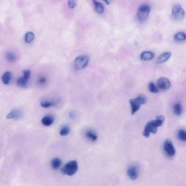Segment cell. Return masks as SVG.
Here are the masks:
<instances>
[{
	"label": "cell",
	"instance_id": "1",
	"mask_svg": "<svg viewBox=\"0 0 186 186\" xmlns=\"http://www.w3.org/2000/svg\"><path fill=\"white\" fill-rule=\"evenodd\" d=\"M164 119V117L163 116L159 115L157 116L156 119L148 122L144 127L143 133V136L145 137L148 138L151 133H156L157 128L163 125Z\"/></svg>",
	"mask_w": 186,
	"mask_h": 186
},
{
	"label": "cell",
	"instance_id": "2",
	"mask_svg": "<svg viewBox=\"0 0 186 186\" xmlns=\"http://www.w3.org/2000/svg\"><path fill=\"white\" fill-rule=\"evenodd\" d=\"M78 169V162L76 160L69 161L61 168V172L64 174L72 176L76 173Z\"/></svg>",
	"mask_w": 186,
	"mask_h": 186
},
{
	"label": "cell",
	"instance_id": "3",
	"mask_svg": "<svg viewBox=\"0 0 186 186\" xmlns=\"http://www.w3.org/2000/svg\"><path fill=\"white\" fill-rule=\"evenodd\" d=\"M147 99L143 95H140L135 98L130 100L132 108V114H135L141 107V105L146 104L147 102Z\"/></svg>",
	"mask_w": 186,
	"mask_h": 186
},
{
	"label": "cell",
	"instance_id": "4",
	"mask_svg": "<svg viewBox=\"0 0 186 186\" xmlns=\"http://www.w3.org/2000/svg\"><path fill=\"white\" fill-rule=\"evenodd\" d=\"M89 60V57L87 55H82L78 56L75 60V67L78 70L84 69L88 65Z\"/></svg>",
	"mask_w": 186,
	"mask_h": 186
},
{
	"label": "cell",
	"instance_id": "5",
	"mask_svg": "<svg viewBox=\"0 0 186 186\" xmlns=\"http://www.w3.org/2000/svg\"><path fill=\"white\" fill-rule=\"evenodd\" d=\"M151 8L147 4H143L138 8L137 16L140 20H146L148 17Z\"/></svg>",
	"mask_w": 186,
	"mask_h": 186
},
{
	"label": "cell",
	"instance_id": "6",
	"mask_svg": "<svg viewBox=\"0 0 186 186\" xmlns=\"http://www.w3.org/2000/svg\"><path fill=\"white\" fill-rule=\"evenodd\" d=\"M185 11L182 7L179 4H175L173 6L172 9V16L174 19L176 20H180L184 18Z\"/></svg>",
	"mask_w": 186,
	"mask_h": 186
},
{
	"label": "cell",
	"instance_id": "7",
	"mask_svg": "<svg viewBox=\"0 0 186 186\" xmlns=\"http://www.w3.org/2000/svg\"><path fill=\"white\" fill-rule=\"evenodd\" d=\"M164 149L167 155L170 157L174 156L175 154V148L174 147L172 141L170 140H167L164 144Z\"/></svg>",
	"mask_w": 186,
	"mask_h": 186
},
{
	"label": "cell",
	"instance_id": "8",
	"mask_svg": "<svg viewBox=\"0 0 186 186\" xmlns=\"http://www.w3.org/2000/svg\"><path fill=\"white\" fill-rule=\"evenodd\" d=\"M127 174L131 180H136L138 177V169L135 165H132L129 167L127 170Z\"/></svg>",
	"mask_w": 186,
	"mask_h": 186
},
{
	"label": "cell",
	"instance_id": "9",
	"mask_svg": "<svg viewBox=\"0 0 186 186\" xmlns=\"http://www.w3.org/2000/svg\"><path fill=\"white\" fill-rule=\"evenodd\" d=\"M157 85L159 88L163 90H167L170 88L171 84L169 81L166 78H161L158 79Z\"/></svg>",
	"mask_w": 186,
	"mask_h": 186
},
{
	"label": "cell",
	"instance_id": "10",
	"mask_svg": "<svg viewBox=\"0 0 186 186\" xmlns=\"http://www.w3.org/2000/svg\"><path fill=\"white\" fill-rule=\"evenodd\" d=\"M22 116L21 112L19 110L15 109L12 111L7 116L8 119H18L20 118Z\"/></svg>",
	"mask_w": 186,
	"mask_h": 186
},
{
	"label": "cell",
	"instance_id": "11",
	"mask_svg": "<svg viewBox=\"0 0 186 186\" xmlns=\"http://www.w3.org/2000/svg\"><path fill=\"white\" fill-rule=\"evenodd\" d=\"M54 121V118L52 116L50 115L44 117L41 120L43 126L48 127L51 126Z\"/></svg>",
	"mask_w": 186,
	"mask_h": 186
},
{
	"label": "cell",
	"instance_id": "12",
	"mask_svg": "<svg viewBox=\"0 0 186 186\" xmlns=\"http://www.w3.org/2000/svg\"><path fill=\"white\" fill-rule=\"evenodd\" d=\"M171 56V54L170 52L163 53L158 58L157 60L156 63L157 64H161L166 62L169 59Z\"/></svg>",
	"mask_w": 186,
	"mask_h": 186
},
{
	"label": "cell",
	"instance_id": "13",
	"mask_svg": "<svg viewBox=\"0 0 186 186\" xmlns=\"http://www.w3.org/2000/svg\"><path fill=\"white\" fill-rule=\"evenodd\" d=\"M29 79L28 78L24 76L18 78L17 80V85L22 88H25L27 86Z\"/></svg>",
	"mask_w": 186,
	"mask_h": 186
},
{
	"label": "cell",
	"instance_id": "14",
	"mask_svg": "<svg viewBox=\"0 0 186 186\" xmlns=\"http://www.w3.org/2000/svg\"><path fill=\"white\" fill-rule=\"evenodd\" d=\"M51 167L53 169L58 170L62 164V161L59 158H54L51 161Z\"/></svg>",
	"mask_w": 186,
	"mask_h": 186
},
{
	"label": "cell",
	"instance_id": "15",
	"mask_svg": "<svg viewBox=\"0 0 186 186\" xmlns=\"http://www.w3.org/2000/svg\"><path fill=\"white\" fill-rule=\"evenodd\" d=\"M154 57V54L150 51L143 52L140 55V58L142 60L147 61L152 59Z\"/></svg>",
	"mask_w": 186,
	"mask_h": 186
},
{
	"label": "cell",
	"instance_id": "16",
	"mask_svg": "<svg viewBox=\"0 0 186 186\" xmlns=\"http://www.w3.org/2000/svg\"><path fill=\"white\" fill-rule=\"evenodd\" d=\"M173 111L175 115L180 116L183 113V109L182 105L180 103H176L174 105Z\"/></svg>",
	"mask_w": 186,
	"mask_h": 186
},
{
	"label": "cell",
	"instance_id": "17",
	"mask_svg": "<svg viewBox=\"0 0 186 186\" xmlns=\"http://www.w3.org/2000/svg\"><path fill=\"white\" fill-rule=\"evenodd\" d=\"M93 2L94 4L96 12L99 14H103L104 13V9L102 5L100 3L97 1L96 0H93Z\"/></svg>",
	"mask_w": 186,
	"mask_h": 186
},
{
	"label": "cell",
	"instance_id": "18",
	"mask_svg": "<svg viewBox=\"0 0 186 186\" xmlns=\"http://www.w3.org/2000/svg\"><path fill=\"white\" fill-rule=\"evenodd\" d=\"M11 73L9 72H7L2 76V80L4 84L6 85H8L11 81Z\"/></svg>",
	"mask_w": 186,
	"mask_h": 186
},
{
	"label": "cell",
	"instance_id": "19",
	"mask_svg": "<svg viewBox=\"0 0 186 186\" xmlns=\"http://www.w3.org/2000/svg\"><path fill=\"white\" fill-rule=\"evenodd\" d=\"M177 137L180 141L185 142L186 141V132L184 129H180L177 133Z\"/></svg>",
	"mask_w": 186,
	"mask_h": 186
},
{
	"label": "cell",
	"instance_id": "20",
	"mask_svg": "<svg viewBox=\"0 0 186 186\" xmlns=\"http://www.w3.org/2000/svg\"><path fill=\"white\" fill-rule=\"evenodd\" d=\"M85 136L88 139L92 141H96L98 138L97 136L95 133L90 131H87L86 132Z\"/></svg>",
	"mask_w": 186,
	"mask_h": 186
},
{
	"label": "cell",
	"instance_id": "21",
	"mask_svg": "<svg viewBox=\"0 0 186 186\" xmlns=\"http://www.w3.org/2000/svg\"><path fill=\"white\" fill-rule=\"evenodd\" d=\"M71 130L70 127L67 126H63L60 131V135L61 136H65L68 135L70 133Z\"/></svg>",
	"mask_w": 186,
	"mask_h": 186
},
{
	"label": "cell",
	"instance_id": "22",
	"mask_svg": "<svg viewBox=\"0 0 186 186\" xmlns=\"http://www.w3.org/2000/svg\"><path fill=\"white\" fill-rule=\"evenodd\" d=\"M174 38L175 40L178 41L184 40L186 38L185 34L183 32H179L175 34Z\"/></svg>",
	"mask_w": 186,
	"mask_h": 186
},
{
	"label": "cell",
	"instance_id": "23",
	"mask_svg": "<svg viewBox=\"0 0 186 186\" xmlns=\"http://www.w3.org/2000/svg\"><path fill=\"white\" fill-rule=\"evenodd\" d=\"M35 36L34 33L31 32H28L25 35V42L30 43L32 42L34 39Z\"/></svg>",
	"mask_w": 186,
	"mask_h": 186
},
{
	"label": "cell",
	"instance_id": "24",
	"mask_svg": "<svg viewBox=\"0 0 186 186\" xmlns=\"http://www.w3.org/2000/svg\"><path fill=\"white\" fill-rule=\"evenodd\" d=\"M148 89L149 91L151 92L154 93V94L158 92V89L153 82H150L149 84Z\"/></svg>",
	"mask_w": 186,
	"mask_h": 186
},
{
	"label": "cell",
	"instance_id": "25",
	"mask_svg": "<svg viewBox=\"0 0 186 186\" xmlns=\"http://www.w3.org/2000/svg\"><path fill=\"white\" fill-rule=\"evenodd\" d=\"M6 57L7 60L9 62H14L16 59V56L13 53L11 52H8L7 53Z\"/></svg>",
	"mask_w": 186,
	"mask_h": 186
},
{
	"label": "cell",
	"instance_id": "26",
	"mask_svg": "<svg viewBox=\"0 0 186 186\" xmlns=\"http://www.w3.org/2000/svg\"><path fill=\"white\" fill-rule=\"evenodd\" d=\"M54 103L48 101H44L41 103V106L44 108H48L53 106Z\"/></svg>",
	"mask_w": 186,
	"mask_h": 186
},
{
	"label": "cell",
	"instance_id": "27",
	"mask_svg": "<svg viewBox=\"0 0 186 186\" xmlns=\"http://www.w3.org/2000/svg\"><path fill=\"white\" fill-rule=\"evenodd\" d=\"M76 4V2L75 0H68V6L70 8H74Z\"/></svg>",
	"mask_w": 186,
	"mask_h": 186
},
{
	"label": "cell",
	"instance_id": "28",
	"mask_svg": "<svg viewBox=\"0 0 186 186\" xmlns=\"http://www.w3.org/2000/svg\"><path fill=\"white\" fill-rule=\"evenodd\" d=\"M46 82L47 79L45 77H41L38 80L39 83L40 85H43V84H45Z\"/></svg>",
	"mask_w": 186,
	"mask_h": 186
},
{
	"label": "cell",
	"instance_id": "29",
	"mask_svg": "<svg viewBox=\"0 0 186 186\" xmlns=\"http://www.w3.org/2000/svg\"><path fill=\"white\" fill-rule=\"evenodd\" d=\"M23 73L24 76L26 77L30 78V75H31V71L29 70H24L23 71Z\"/></svg>",
	"mask_w": 186,
	"mask_h": 186
},
{
	"label": "cell",
	"instance_id": "30",
	"mask_svg": "<svg viewBox=\"0 0 186 186\" xmlns=\"http://www.w3.org/2000/svg\"><path fill=\"white\" fill-rule=\"evenodd\" d=\"M107 4H110L111 2V0H103Z\"/></svg>",
	"mask_w": 186,
	"mask_h": 186
}]
</instances>
